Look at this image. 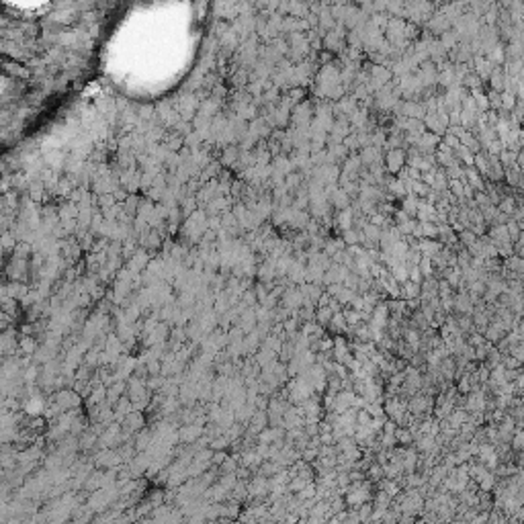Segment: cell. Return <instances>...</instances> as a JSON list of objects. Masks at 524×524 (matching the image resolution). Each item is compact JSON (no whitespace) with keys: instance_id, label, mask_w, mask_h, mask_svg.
I'll return each instance as SVG.
<instances>
[{"instance_id":"obj_8","label":"cell","mask_w":524,"mask_h":524,"mask_svg":"<svg viewBox=\"0 0 524 524\" xmlns=\"http://www.w3.org/2000/svg\"><path fill=\"white\" fill-rule=\"evenodd\" d=\"M469 407H471V409L481 411V409H483V397H481V395H477V397L473 395V397L469 399Z\"/></svg>"},{"instance_id":"obj_6","label":"cell","mask_w":524,"mask_h":524,"mask_svg":"<svg viewBox=\"0 0 524 524\" xmlns=\"http://www.w3.org/2000/svg\"><path fill=\"white\" fill-rule=\"evenodd\" d=\"M501 364H504L506 368H520V366H522V360H518L516 356H512V354H510V356H506V358H504V362H501Z\"/></svg>"},{"instance_id":"obj_9","label":"cell","mask_w":524,"mask_h":524,"mask_svg":"<svg viewBox=\"0 0 524 524\" xmlns=\"http://www.w3.org/2000/svg\"><path fill=\"white\" fill-rule=\"evenodd\" d=\"M514 385L518 391H524V373H518V377L514 379Z\"/></svg>"},{"instance_id":"obj_3","label":"cell","mask_w":524,"mask_h":524,"mask_svg":"<svg viewBox=\"0 0 524 524\" xmlns=\"http://www.w3.org/2000/svg\"><path fill=\"white\" fill-rule=\"evenodd\" d=\"M506 268H508L510 272L522 276V274H524V258L518 256V254H516V256H510V258L506 260Z\"/></svg>"},{"instance_id":"obj_7","label":"cell","mask_w":524,"mask_h":524,"mask_svg":"<svg viewBox=\"0 0 524 524\" xmlns=\"http://www.w3.org/2000/svg\"><path fill=\"white\" fill-rule=\"evenodd\" d=\"M510 354H512V356H516L518 360H524V342L514 344V346L510 348Z\"/></svg>"},{"instance_id":"obj_10","label":"cell","mask_w":524,"mask_h":524,"mask_svg":"<svg viewBox=\"0 0 524 524\" xmlns=\"http://www.w3.org/2000/svg\"><path fill=\"white\" fill-rule=\"evenodd\" d=\"M512 207H514V205H512V201H510V199H508V201H506V203L501 205V209H504V211H508V213L512 211Z\"/></svg>"},{"instance_id":"obj_1","label":"cell","mask_w":524,"mask_h":524,"mask_svg":"<svg viewBox=\"0 0 524 524\" xmlns=\"http://www.w3.org/2000/svg\"><path fill=\"white\" fill-rule=\"evenodd\" d=\"M514 432H516V420H514L512 416H508V418L504 420V424L499 426V430H497V438H499L501 442H510L512 436H514Z\"/></svg>"},{"instance_id":"obj_5","label":"cell","mask_w":524,"mask_h":524,"mask_svg":"<svg viewBox=\"0 0 524 524\" xmlns=\"http://www.w3.org/2000/svg\"><path fill=\"white\" fill-rule=\"evenodd\" d=\"M479 483H481V487L485 489V491H489L491 487H493V475L489 473V471H485L483 475H481V479H479Z\"/></svg>"},{"instance_id":"obj_2","label":"cell","mask_w":524,"mask_h":524,"mask_svg":"<svg viewBox=\"0 0 524 524\" xmlns=\"http://www.w3.org/2000/svg\"><path fill=\"white\" fill-rule=\"evenodd\" d=\"M479 454H481V458L485 461V465H489V467H495V465H497V452L493 450L491 444H481V446H479Z\"/></svg>"},{"instance_id":"obj_4","label":"cell","mask_w":524,"mask_h":524,"mask_svg":"<svg viewBox=\"0 0 524 524\" xmlns=\"http://www.w3.org/2000/svg\"><path fill=\"white\" fill-rule=\"evenodd\" d=\"M512 448L516 452H522L524 450V430H516L514 436H512Z\"/></svg>"}]
</instances>
